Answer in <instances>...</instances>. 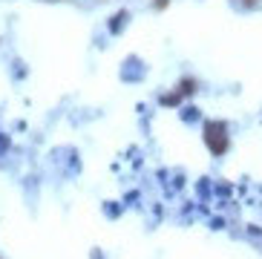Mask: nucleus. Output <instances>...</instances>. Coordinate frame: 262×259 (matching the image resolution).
Listing matches in <instances>:
<instances>
[{
  "instance_id": "nucleus-1",
  "label": "nucleus",
  "mask_w": 262,
  "mask_h": 259,
  "mask_svg": "<svg viewBox=\"0 0 262 259\" xmlns=\"http://www.w3.org/2000/svg\"><path fill=\"white\" fill-rule=\"evenodd\" d=\"M205 141H208L213 156H222V153L228 150V133H225L222 124H216V121L205 127Z\"/></svg>"
}]
</instances>
